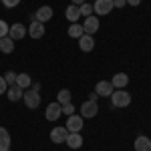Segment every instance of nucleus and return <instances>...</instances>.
Instances as JSON below:
<instances>
[{"mask_svg":"<svg viewBox=\"0 0 151 151\" xmlns=\"http://www.w3.org/2000/svg\"><path fill=\"white\" fill-rule=\"evenodd\" d=\"M97 99H99V95L95 93V91H93V93H91V95H89V101H97Z\"/></svg>","mask_w":151,"mask_h":151,"instance_id":"obj_33","label":"nucleus"},{"mask_svg":"<svg viewBox=\"0 0 151 151\" xmlns=\"http://www.w3.org/2000/svg\"><path fill=\"white\" fill-rule=\"evenodd\" d=\"M0 2H2V0H0Z\"/></svg>","mask_w":151,"mask_h":151,"instance_id":"obj_36","label":"nucleus"},{"mask_svg":"<svg viewBox=\"0 0 151 151\" xmlns=\"http://www.w3.org/2000/svg\"><path fill=\"white\" fill-rule=\"evenodd\" d=\"M52 14H55V12H52V8H50V6H40V8H38L32 16H30V20H38V22L45 24V22H48V20L52 18Z\"/></svg>","mask_w":151,"mask_h":151,"instance_id":"obj_5","label":"nucleus"},{"mask_svg":"<svg viewBox=\"0 0 151 151\" xmlns=\"http://www.w3.org/2000/svg\"><path fill=\"white\" fill-rule=\"evenodd\" d=\"M26 32L30 35V38H42L45 36V24L38 20H30V26L26 28Z\"/></svg>","mask_w":151,"mask_h":151,"instance_id":"obj_9","label":"nucleus"},{"mask_svg":"<svg viewBox=\"0 0 151 151\" xmlns=\"http://www.w3.org/2000/svg\"><path fill=\"white\" fill-rule=\"evenodd\" d=\"M111 105L115 109H123V107H129L131 105V95L125 91V89H117L111 93Z\"/></svg>","mask_w":151,"mask_h":151,"instance_id":"obj_1","label":"nucleus"},{"mask_svg":"<svg viewBox=\"0 0 151 151\" xmlns=\"http://www.w3.org/2000/svg\"><path fill=\"white\" fill-rule=\"evenodd\" d=\"M60 107H63V113H65L67 117L75 113V105H73V103H65V105H60Z\"/></svg>","mask_w":151,"mask_h":151,"instance_id":"obj_26","label":"nucleus"},{"mask_svg":"<svg viewBox=\"0 0 151 151\" xmlns=\"http://www.w3.org/2000/svg\"><path fill=\"white\" fill-rule=\"evenodd\" d=\"M83 35H85V30H83V26H81V24L73 22V24L69 26V36H70V38H81Z\"/></svg>","mask_w":151,"mask_h":151,"instance_id":"obj_22","label":"nucleus"},{"mask_svg":"<svg viewBox=\"0 0 151 151\" xmlns=\"http://www.w3.org/2000/svg\"><path fill=\"white\" fill-rule=\"evenodd\" d=\"M6 91H8V85L4 81V77H0V95H4Z\"/></svg>","mask_w":151,"mask_h":151,"instance_id":"obj_29","label":"nucleus"},{"mask_svg":"<svg viewBox=\"0 0 151 151\" xmlns=\"http://www.w3.org/2000/svg\"><path fill=\"white\" fill-rule=\"evenodd\" d=\"M79 48H81L83 52H91L95 48V38L91 35H83L79 38Z\"/></svg>","mask_w":151,"mask_h":151,"instance_id":"obj_13","label":"nucleus"},{"mask_svg":"<svg viewBox=\"0 0 151 151\" xmlns=\"http://www.w3.org/2000/svg\"><path fill=\"white\" fill-rule=\"evenodd\" d=\"M113 10V0H95L93 2V12H97V16H105Z\"/></svg>","mask_w":151,"mask_h":151,"instance_id":"obj_4","label":"nucleus"},{"mask_svg":"<svg viewBox=\"0 0 151 151\" xmlns=\"http://www.w3.org/2000/svg\"><path fill=\"white\" fill-rule=\"evenodd\" d=\"M57 103L65 105V103H70V91L69 89H60L57 95Z\"/></svg>","mask_w":151,"mask_h":151,"instance_id":"obj_23","label":"nucleus"},{"mask_svg":"<svg viewBox=\"0 0 151 151\" xmlns=\"http://www.w3.org/2000/svg\"><path fill=\"white\" fill-rule=\"evenodd\" d=\"M63 115V107H60V103H48L47 111H45V117H47V121H57L58 117Z\"/></svg>","mask_w":151,"mask_h":151,"instance_id":"obj_8","label":"nucleus"},{"mask_svg":"<svg viewBox=\"0 0 151 151\" xmlns=\"http://www.w3.org/2000/svg\"><path fill=\"white\" fill-rule=\"evenodd\" d=\"M69 137V129L67 127H55L50 131V141L52 143H65Z\"/></svg>","mask_w":151,"mask_h":151,"instance_id":"obj_12","label":"nucleus"},{"mask_svg":"<svg viewBox=\"0 0 151 151\" xmlns=\"http://www.w3.org/2000/svg\"><path fill=\"white\" fill-rule=\"evenodd\" d=\"M22 99H24V105H26V109H32V111H35L36 107L40 105V95L36 93V91H32V89L24 91Z\"/></svg>","mask_w":151,"mask_h":151,"instance_id":"obj_3","label":"nucleus"},{"mask_svg":"<svg viewBox=\"0 0 151 151\" xmlns=\"http://www.w3.org/2000/svg\"><path fill=\"white\" fill-rule=\"evenodd\" d=\"M135 151H151V139L147 135H139L135 139Z\"/></svg>","mask_w":151,"mask_h":151,"instance_id":"obj_17","label":"nucleus"},{"mask_svg":"<svg viewBox=\"0 0 151 151\" xmlns=\"http://www.w3.org/2000/svg\"><path fill=\"white\" fill-rule=\"evenodd\" d=\"M65 127L69 129V133H81V129H83V117L81 115H75V113L69 115Z\"/></svg>","mask_w":151,"mask_h":151,"instance_id":"obj_6","label":"nucleus"},{"mask_svg":"<svg viewBox=\"0 0 151 151\" xmlns=\"http://www.w3.org/2000/svg\"><path fill=\"white\" fill-rule=\"evenodd\" d=\"M65 12H67V20H70V24L77 22V20L81 18V8H79V6H75V4H70Z\"/></svg>","mask_w":151,"mask_h":151,"instance_id":"obj_19","label":"nucleus"},{"mask_svg":"<svg viewBox=\"0 0 151 151\" xmlns=\"http://www.w3.org/2000/svg\"><path fill=\"white\" fill-rule=\"evenodd\" d=\"M129 83V77L125 73H117L115 77L111 79V85H113V89H125Z\"/></svg>","mask_w":151,"mask_h":151,"instance_id":"obj_16","label":"nucleus"},{"mask_svg":"<svg viewBox=\"0 0 151 151\" xmlns=\"http://www.w3.org/2000/svg\"><path fill=\"white\" fill-rule=\"evenodd\" d=\"M113 91H115V89H113L111 81H99L95 85V93L99 95V97H111Z\"/></svg>","mask_w":151,"mask_h":151,"instance_id":"obj_11","label":"nucleus"},{"mask_svg":"<svg viewBox=\"0 0 151 151\" xmlns=\"http://www.w3.org/2000/svg\"><path fill=\"white\" fill-rule=\"evenodd\" d=\"M70 2H73L75 6H81V4H85V0H70Z\"/></svg>","mask_w":151,"mask_h":151,"instance_id":"obj_34","label":"nucleus"},{"mask_svg":"<svg viewBox=\"0 0 151 151\" xmlns=\"http://www.w3.org/2000/svg\"><path fill=\"white\" fill-rule=\"evenodd\" d=\"M4 81H6L8 87H10V85H16V73H14V70H6V73H4Z\"/></svg>","mask_w":151,"mask_h":151,"instance_id":"obj_25","label":"nucleus"},{"mask_svg":"<svg viewBox=\"0 0 151 151\" xmlns=\"http://www.w3.org/2000/svg\"><path fill=\"white\" fill-rule=\"evenodd\" d=\"M65 143L69 145L70 149H81L83 147V135L81 133H69V137H67Z\"/></svg>","mask_w":151,"mask_h":151,"instance_id":"obj_15","label":"nucleus"},{"mask_svg":"<svg viewBox=\"0 0 151 151\" xmlns=\"http://www.w3.org/2000/svg\"><path fill=\"white\" fill-rule=\"evenodd\" d=\"M2 4H4L6 8H14V6L20 4V0H2Z\"/></svg>","mask_w":151,"mask_h":151,"instance_id":"obj_28","label":"nucleus"},{"mask_svg":"<svg viewBox=\"0 0 151 151\" xmlns=\"http://www.w3.org/2000/svg\"><path fill=\"white\" fill-rule=\"evenodd\" d=\"M97 113H99L97 101H85L81 105V117L83 119H93V117H97Z\"/></svg>","mask_w":151,"mask_h":151,"instance_id":"obj_2","label":"nucleus"},{"mask_svg":"<svg viewBox=\"0 0 151 151\" xmlns=\"http://www.w3.org/2000/svg\"><path fill=\"white\" fill-rule=\"evenodd\" d=\"M16 85L20 87V89H28L30 85H32V79H30V75H26V73H20V75H16Z\"/></svg>","mask_w":151,"mask_h":151,"instance_id":"obj_20","label":"nucleus"},{"mask_svg":"<svg viewBox=\"0 0 151 151\" xmlns=\"http://www.w3.org/2000/svg\"><path fill=\"white\" fill-rule=\"evenodd\" d=\"M24 95V89H20L18 85H10L8 87V91H6V97H8V101H12V103H16V101H20Z\"/></svg>","mask_w":151,"mask_h":151,"instance_id":"obj_14","label":"nucleus"},{"mask_svg":"<svg viewBox=\"0 0 151 151\" xmlns=\"http://www.w3.org/2000/svg\"><path fill=\"white\" fill-rule=\"evenodd\" d=\"M4 151H10V149H4Z\"/></svg>","mask_w":151,"mask_h":151,"instance_id":"obj_35","label":"nucleus"},{"mask_svg":"<svg viewBox=\"0 0 151 151\" xmlns=\"http://www.w3.org/2000/svg\"><path fill=\"white\" fill-rule=\"evenodd\" d=\"M30 87H32V91H36V93H38V91H40V83H32V85H30Z\"/></svg>","mask_w":151,"mask_h":151,"instance_id":"obj_32","label":"nucleus"},{"mask_svg":"<svg viewBox=\"0 0 151 151\" xmlns=\"http://www.w3.org/2000/svg\"><path fill=\"white\" fill-rule=\"evenodd\" d=\"M24 35H26V26L20 24V22H14L10 28H8V36H10L14 42L20 40V38H24Z\"/></svg>","mask_w":151,"mask_h":151,"instance_id":"obj_10","label":"nucleus"},{"mask_svg":"<svg viewBox=\"0 0 151 151\" xmlns=\"http://www.w3.org/2000/svg\"><path fill=\"white\" fill-rule=\"evenodd\" d=\"M99 26H101V24H99V18L93 14V16H87V18H85V22H83V30H85V35L93 36L95 32L99 30Z\"/></svg>","mask_w":151,"mask_h":151,"instance_id":"obj_7","label":"nucleus"},{"mask_svg":"<svg viewBox=\"0 0 151 151\" xmlns=\"http://www.w3.org/2000/svg\"><path fill=\"white\" fill-rule=\"evenodd\" d=\"M125 2H127L129 6H139L141 4V0H125Z\"/></svg>","mask_w":151,"mask_h":151,"instance_id":"obj_31","label":"nucleus"},{"mask_svg":"<svg viewBox=\"0 0 151 151\" xmlns=\"http://www.w3.org/2000/svg\"><path fill=\"white\" fill-rule=\"evenodd\" d=\"M79 8H81V16H85V18H87V16H93V4L85 2V4H81Z\"/></svg>","mask_w":151,"mask_h":151,"instance_id":"obj_24","label":"nucleus"},{"mask_svg":"<svg viewBox=\"0 0 151 151\" xmlns=\"http://www.w3.org/2000/svg\"><path fill=\"white\" fill-rule=\"evenodd\" d=\"M8 28H10V26L0 18V38H2V36H8Z\"/></svg>","mask_w":151,"mask_h":151,"instance_id":"obj_27","label":"nucleus"},{"mask_svg":"<svg viewBox=\"0 0 151 151\" xmlns=\"http://www.w3.org/2000/svg\"><path fill=\"white\" fill-rule=\"evenodd\" d=\"M10 149V133L4 127H0V151Z\"/></svg>","mask_w":151,"mask_h":151,"instance_id":"obj_21","label":"nucleus"},{"mask_svg":"<svg viewBox=\"0 0 151 151\" xmlns=\"http://www.w3.org/2000/svg\"><path fill=\"white\" fill-rule=\"evenodd\" d=\"M12 50H14V40L10 36H2L0 38V52L2 55H10Z\"/></svg>","mask_w":151,"mask_h":151,"instance_id":"obj_18","label":"nucleus"},{"mask_svg":"<svg viewBox=\"0 0 151 151\" xmlns=\"http://www.w3.org/2000/svg\"><path fill=\"white\" fill-rule=\"evenodd\" d=\"M125 4H127L125 0H113V8H123Z\"/></svg>","mask_w":151,"mask_h":151,"instance_id":"obj_30","label":"nucleus"}]
</instances>
